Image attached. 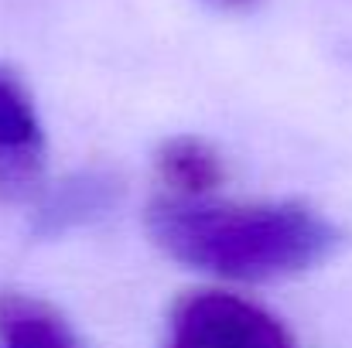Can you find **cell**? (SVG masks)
Wrapping results in <instances>:
<instances>
[{"label":"cell","instance_id":"cell-1","mask_svg":"<svg viewBox=\"0 0 352 348\" xmlns=\"http://www.w3.org/2000/svg\"><path fill=\"white\" fill-rule=\"evenodd\" d=\"M154 242L199 270L233 280H274L322 263L339 232L298 202L212 205L199 198H164L147 212Z\"/></svg>","mask_w":352,"mask_h":348},{"label":"cell","instance_id":"cell-2","mask_svg":"<svg viewBox=\"0 0 352 348\" xmlns=\"http://www.w3.org/2000/svg\"><path fill=\"white\" fill-rule=\"evenodd\" d=\"M168 348H291V338L263 308L236 294L199 290L178 301Z\"/></svg>","mask_w":352,"mask_h":348},{"label":"cell","instance_id":"cell-3","mask_svg":"<svg viewBox=\"0 0 352 348\" xmlns=\"http://www.w3.org/2000/svg\"><path fill=\"white\" fill-rule=\"evenodd\" d=\"M41 171V123L21 79L0 65V198H21Z\"/></svg>","mask_w":352,"mask_h":348},{"label":"cell","instance_id":"cell-5","mask_svg":"<svg viewBox=\"0 0 352 348\" xmlns=\"http://www.w3.org/2000/svg\"><path fill=\"white\" fill-rule=\"evenodd\" d=\"M154 164L161 181L182 192V198H199L223 181L219 154L199 137H171L168 143H161Z\"/></svg>","mask_w":352,"mask_h":348},{"label":"cell","instance_id":"cell-7","mask_svg":"<svg viewBox=\"0 0 352 348\" xmlns=\"http://www.w3.org/2000/svg\"><path fill=\"white\" fill-rule=\"evenodd\" d=\"M209 3H216V7H226V10H246V7H253L256 0H209Z\"/></svg>","mask_w":352,"mask_h":348},{"label":"cell","instance_id":"cell-4","mask_svg":"<svg viewBox=\"0 0 352 348\" xmlns=\"http://www.w3.org/2000/svg\"><path fill=\"white\" fill-rule=\"evenodd\" d=\"M0 342L7 348H76L62 314L24 294H0Z\"/></svg>","mask_w":352,"mask_h":348},{"label":"cell","instance_id":"cell-6","mask_svg":"<svg viewBox=\"0 0 352 348\" xmlns=\"http://www.w3.org/2000/svg\"><path fill=\"white\" fill-rule=\"evenodd\" d=\"M110 202H113V181L110 178H103V174L72 178L41 209V229L58 232V229H69V226H79V222L100 216Z\"/></svg>","mask_w":352,"mask_h":348}]
</instances>
